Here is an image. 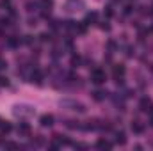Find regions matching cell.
Segmentation results:
<instances>
[{
  "label": "cell",
  "mask_w": 153,
  "mask_h": 151,
  "mask_svg": "<svg viewBox=\"0 0 153 151\" xmlns=\"http://www.w3.org/2000/svg\"><path fill=\"white\" fill-rule=\"evenodd\" d=\"M112 14H114V11H112V7H111V5H109V7H105V16H107V18H111Z\"/></svg>",
  "instance_id": "24"
},
{
  "label": "cell",
  "mask_w": 153,
  "mask_h": 151,
  "mask_svg": "<svg viewBox=\"0 0 153 151\" xmlns=\"http://www.w3.org/2000/svg\"><path fill=\"white\" fill-rule=\"evenodd\" d=\"M5 68H7V62L4 59H0V70H5Z\"/></svg>",
  "instance_id": "27"
},
{
  "label": "cell",
  "mask_w": 153,
  "mask_h": 151,
  "mask_svg": "<svg viewBox=\"0 0 153 151\" xmlns=\"http://www.w3.org/2000/svg\"><path fill=\"white\" fill-rule=\"evenodd\" d=\"M105 98H107V93L105 91H94L93 93V100H96V101H102Z\"/></svg>",
  "instance_id": "14"
},
{
  "label": "cell",
  "mask_w": 153,
  "mask_h": 151,
  "mask_svg": "<svg viewBox=\"0 0 153 151\" xmlns=\"http://www.w3.org/2000/svg\"><path fill=\"white\" fill-rule=\"evenodd\" d=\"M20 43H22L20 38H14V36H13V38H7V46H9V48H18Z\"/></svg>",
  "instance_id": "13"
},
{
  "label": "cell",
  "mask_w": 153,
  "mask_h": 151,
  "mask_svg": "<svg viewBox=\"0 0 153 151\" xmlns=\"http://www.w3.org/2000/svg\"><path fill=\"white\" fill-rule=\"evenodd\" d=\"M66 126H68V128H80L78 121H73V119H68V121H66Z\"/></svg>",
  "instance_id": "21"
},
{
  "label": "cell",
  "mask_w": 153,
  "mask_h": 151,
  "mask_svg": "<svg viewBox=\"0 0 153 151\" xmlns=\"http://www.w3.org/2000/svg\"><path fill=\"white\" fill-rule=\"evenodd\" d=\"M14 114L16 115H32L34 114V110L30 109V107H25V105H18V107H14Z\"/></svg>",
  "instance_id": "6"
},
{
  "label": "cell",
  "mask_w": 153,
  "mask_h": 151,
  "mask_svg": "<svg viewBox=\"0 0 153 151\" xmlns=\"http://www.w3.org/2000/svg\"><path fill=\"white\" fill-rule=\"evenodd\" d=\"M36 7H39V2H29V4H27V9H29V11H34Z\"/></svg>",
  "instance_id": "23"
},
{
  "label": "cell",
  "mask_w": 153,
  "mask_h": 151,
  "mask_svg": "<svg viewBox=\"0 0 153 151\" xmlns=\"http://www.w3.org/2000/svg\"><path fill=\"white\" fill-rule=\"evenodd\" d=\"M30 80H32L34 84L41 85V84H43V73H41L39 70H34V71H32V75H30Z\"/></svg>",
  "instance_id": "8"
},
{
  "label": "cell",
  "mask_w": 153,
  "mask_h": 151,
  "mask_svg": "<svg viewBox=\"0 0 153 151\" xmlns=\"http://www.w3.org/2000/svg\"><path fill=\"white\" fill-rule=\"evenodd\" d=\"M150 124L153 126V112H152V117H150Z\"/></svg>",
  "instance_id": "32"
},
{
  "label": "cell",
  "mask_w": 153,
  "mask_h": 151,
  "mask_svg": "<svg viewBox=\"0 0 153 151\" xmlns=\"http://www.w3.org/2000/svg\"><path fill=\"white\" fill-rule=\"evenodd\" d=\"M91 82L93 84H96V85H100V84H103L105 82V71L103 70H93V73H91Z\"/></svg>",
  "instance_id": "2"
},
{
  "label": "cell",
  "mask_w": 153,
  "mask_h": 151,
  "mask_svg": "<svg viewBox=\"0 0 153 151\" xmlns=\"http://www.w3.org/2000/svg\"><path fill=\"white\" fill-rule=\"evenodd\" d=\"M53 141H55L57 144H64V146H66V144H70V141H68L64 135H61V133H55V135H53Z\"/></svg>",
  "instance_id": "16"
},
{
  "label": "cell",
  "mask_w": 153,
  "mask_h": 151,
  "mask_svg": "<svg viewBox=\"0 0 153 151\" xmlns=\"http://www.w3.org/2000/svg\"><path fill=\"white\" fill-rule=\"evenodd\" d=\"M0 123H2V121H0Z\"/></svg>",
  "instance_id": "35"
},
{
  "label": "cell",
  "mask_w": 153,
  "mask_h": 151,
  "mask_svg": "<svg viewBox=\"0 0 153 151\" xmlns=\"http://www.w3.org/2000/svg\"><path fill=\"white\" fill-rule=\"evenodd\" d=\"M9 82H7V78H4V76H0V85H7Z\"/></svg>",
  "instance_id": "30"
},
{
  "label": "cell",
  "mask_w": 153,
  "mask_h": 151,
  "mask_svg": "<svg viewBox=\"0 0 153 151\" xmlns=\"http://www.w3.org/2000/svg\"><path fill=\"white\" fill-rule=\"evenodd\" d=\"M96 20H98V14L94 13V11H91V13H87V16H85V25H91V23H96Z\"/></svg>",
  "instance_id": "11"
},
{
  "label": "cell",
  "mask_w": 153,
  "mask_h": 151,
  "mask_svg": "<svg viewBox=\"0 0 153 151\" xmlns=\"http://www.w3.org/2000/svg\"><path fill=\"white\" fill-rule=\"evenodd\" d=\"M66 7H68V11H78V7L80 9L84 7V0H68Z\"/></svg>",
  "instance_id": "7"
},
{
  "label": "cell",
  "mask_w": 153,
  "mask_h": 151,
  "mask_svg": "<svg viewBox=\"0 0 153 151\" xmlns=\"http://www.w3.org/2000/svg\"><path fill=\"white\" fill-rule=\"evenodd\" d=\"M96 148H98V150H111L112 144H111L109 141H105V139H98V141H96Z\"/></svg>",
  "instance_id": "10"
},
{
  "label": "cell",
  "mask_w": 153,
  "mask_h": 151,
  "mask_svg": "<svg viewBox=\"0 0 153 151\" xmlns=\"http://www.w3.org/2000/svg\"><path fill=\"white\" fill-rule=\"evenodd\" d=\"M18 135H23V137H29L30 135V124L29 123H20L18 128H16Z\"/></svg>",
  "instance_id": "5"
},
{
  "label": "cell",
  "mask_w": 153,
  "mask_h": 151,
  "mask_svg": "<svg viewBox=\"0 0 153 151\" xmlns=\"http://www.w3.org/2000/svg\"><path fill=\"white\" fill-rule=\"evenodd\" d=\"M0 5H2V7H5L7 11H9V9H13V5H11V0H0Z\"/></svg>",
  "instance_id": "22"
},
{
  "label": "cell",
  "mask_w": 153,
  "mask_h": 151,
  "mask_svg": "<svg viewBox=\"0 0 153 151\" xmlns=\"http://www.w3.org/2000/svg\"><path fill=\"white\" fill-rule=\"evenodd\" d=\"M150 32H153V27H152V29H150Z\"/></svg>",
  "instance_id": "33"
},
{
  "label": "cell",
  "mask_w": 153,
  "mask_h": 151,
  "mask_svg": "<svg viewBox=\"0 0 153 151\" xmlns=\"http://www.w3.org/2000/svg\"><path fill=\"white\" fill-rule=\"evenodd\" d=\"M4 146H7V148H13V150H16V148H18V144H14V142H5Z\"/></svg>",
  "instance_id": "26"
},
{
  "label": "cell",
  "mask_w": 153,
  "mask_h": 151,
  "mask_svg": "<svg viewBox=\"0 0 153 151\" xmlns=\"http://www.w3.org/2000/svg\"><path fill=\"white\" fill-rule=\"evenodd\" d=\"M132 132L137 133V135H141V133L144 132V126H143L139 121H134V123H132Z\"/></svg>",
  "instance_id": "12"
},
{
  "label": "cell",
  "mask_w": 153,
  "mask_h": 151,
  "mask_svg": "<svg viewBox=\"0 0 153 151\" xmlns=\"http://www.w3.org/2000/svg\"><path fill=\"white\" fill-rule=\"evenodd\" d=\"M61 107H70V110L85 112V105L80 101H75V100H61Z\"/></svg>",
  "instance_id": "1"
},
{
  "label": "cell",
  "mask_w": 153,
  "mask_h": 151,
  "mask_svg": "<svg viewBox=\"0 0 153 151\" xmlns=\"http://www.w3.org/2000/svg\"><path fill=\"white\" fill-rule=\"evenodd\" d=\"M116 142H117V144H121V146H123V144H126L125 132H117V133H116Z\"/></svg>",
  "instance_id": "17"
},
{
  "label": "cell",
  "mask_w": 153,
  "mask_h": 151,
  "mask_svg": "<svg viewBox=\"0 0 153 151\" xmlns=\"http://www.w3.org/2000/svg\"><path fill=\"white\" fill-rule=\"evenodd\" d=\"M125 14H132V5H126L125 7Z\"/></svg>",
  "instance_id": "29"
},
{
  "label": "cell",
  "mask_w": 153,
  "mask_h": 151,
  "mask_svg": "<svg viewBox=\"0 0 153 151\" xmlns=\"http://www.w3.org/2000/svg\"><path fill=\"white\" fill-rule=\"evenodd\" d=\"M71 68H78L80 64H82V57L80 55H71Z\"/></svg>",
  "instance_id": "18"
},
{
  "label": "cell",
  "mask_w": 153,
  "mask_h": 151,
  "mask_svg": "<svg viewBox=\"0 0 153 151\" xmlns=\"http://www.w3.org/2000/svg\"><path fill=\"white\" fill-rule=\"evenodd\" d=\"M32 41H34L32 36H25V43H27V44H32Z\"/></svg>",
  "instance_id": "28"
},
{
  "label": "cell",
  "mask_w": 153,
  "mask_h": 151,
  "mask_svg": "<svg viewBox=\"0 0 153 151\" xmlns=\"http://www.w3.org/2000/svg\"><path fill=\"white\" fill-rule=\"evenodd\" d=\"M39 39L43 43H48V41H52V34L50 32H43V34H39Z\"/></svg>",
  "instance_id": "20"
},
{
  "label": "cell",
  "mask_w": 153,
  "mask_h": 151,
  "mask_svg": "<svg viewBox=\"0 0 153 151\" xmlns=\"http://www.w3.org/2000/svg\"><path fill=\"white\" fill-rule=\"evenodd\" d=\"M39 124H41L43 128H50V126L53 124V115H52V114H43V115L39 117Z\"/></svg>",
  "instance_id": "4"
},
{
  "label": "cell",
  "mask_w": 153,
  "mask_h": 151,
  "mask_svg": "<svg viewBox=\"0 0 153 151\" xmlns=\"http://www.w3.org/2000/svg\"><path fill=\"white\" fill-rule=\"evenodd\" d=\"M39 5H41L43 9H48V11H50V7L53 5V2H52V0H41V2H39Z\"/></svg>",
  "instance_id": "19"
},
{
  "label": "cell",
  "mask_w": 153,
  "mask_h": 151,
  "mask_svg": "<svg viewBox=\"0 0 153 151\" xmlns=\"http://www.w3.org/2000/svg\"><path fill=\"white\" fill-rule=\"evenodd\" d=\"M11 130H13L11 123H7V121H2V123H0V132H2V133H5V135H7Z\"/></svg>",
  "instance_id": "15"
},
{
  "label": "cell",
  "mask_w": 153,
  "mask_h": 151,
  "mask_svg": "<svg viewBox=\"0 0 153 151\" xmlns=\"http://www.w3.org/2000/svg\"><path fill=\"white\" fill-rule=\"evenodd\" d=\"M139 109H141L143 112H150V114H152L153 112V101L150 100V98H146V96H144V98L141 100V103H139Z\"/></svg>",
  "instance_id": "3"
},
{
  "label": "cell",
  "mask_w": 153,
  "mask_h": 151,
  "mask_svg": "<svg viewBox=\"0 0 153 151\" xmlns=\"http://www.w3.org/2000/svg\"><path fill=\"white\" fill-rule=\"evenodd\" d=\"M107 44H109V48H111V50H116V43H114V41H109Z\"/></svg>",
  "instance_id": "31"
},
{
  "label": "cell",
  "mask_w": 153,
  "mask_h": 151,
  "mask_svg": "<svg viewBox=\"0 0 153 151\" xmlns=\"http://www.w3.org/2000/svg\"><path fill=\"white\" fill-rule=\"evenodd\" d=\"M100 29H103V30H109V29H111V25H109L107 21H103V23L100 25Z\"/></svg>",
  "instance_id": "25"
},
{
  "label": "cell",
  "mask_w": 153,
  "mask_h": 151,
  "mask_svg": "<svg viewBox=\"0 0 153 151\" xmlns=\"http://www.w3.org/2000/svg\"><path fill=\"white\" fill-rule=\"evenodd\" d=\"M152 14H153V11H152Z\"/></svg>",
  "instance_id": "34"
},
{
  "label": "cell",
  "mask_w": 153,
  "mask_h": 151,
  "mask_svg": "<svg viewBox=\"0 0 153 151\" xmlns=\"http://www.w3.org/2000/svg\"><path fill=\"white\" fill-rule=\"evenodd\" d=\"M112 73H114V78H123V75H125V66L123 64H116Z\"/></svg>",
  "instance_id": "9"
}]
</instances>
